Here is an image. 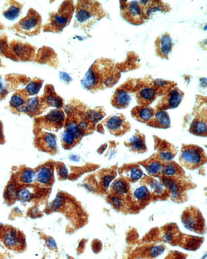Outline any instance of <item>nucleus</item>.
I'll list each match as a JSON object with an SVG mask.
<instances>
[{
    "label": "nucleus",
    "mask_w": 207,
    "mask_h": 259,
    "mask_svg": "<svg viewBox=\"0 0 207 259\" xmlns=\"http://www.w3.org/2000/svg\"><path fill=\"white\" fill-rule=\"evenodd\" d=\"M42 142V148L45 151L53 153L57 150V142L54 135L46 134Z\"/></svg>",
    "instance_id": "obj_34"
},
{
    "label": "nucleus",
    "mask_w": 207,
    "mask_h": 259,
    "mask_svg": "<svg viewBox=\"0 0 207 259\" xmlns=\"http://www.w3.org/2000/svg\"><path fill=\"white\" fill-rule=\"evenodd\" d=\"M206 162V154L198 146L183 144L179 156L181 166L189 170H195Z\"/></svg>",
    "instance_id": "obj_4"
},
{
    "label": "nucleus",
    "mask_w": 207,
    "mask_h": 259,
    "mask_svg": "<svg viewBox=\"0 0 207 259\" xmlns=\"http://www.w3.org/2000/svg\"><path fill=\"white\" fill-rule=\"evenodd\" d=\"M161 174L167 176L180 177L184 174V170L174 162L162 164Z\"/></svg>",
    "instance_id": "obj_28"
},
{
    "label": "nucleus",
    "mask_w": 207,
    "mask_h": 259,
    "mask_svg": "<svg viewBox=\"0 0 207 259\" xmlns=\"http://www.w3.org/2000/svg\"><path fill=\"white\" fill-rule=\"evenodd\" d=\"M0 55L15 61H18L8 43L6 36L0 37Z\"/></svg>",
    "instance_id": "obj_35"
},
{
    "label": "nucleus",
    "mask_w": 207,
    "mask_h": 259,
    "mask_svg": "<svg viewBox=\"0 0 207 259\" xmlns=\"http://www.w3.org/2000/svg\"><path fill=\"white\" fill-rule=\"evenodd\" d=\"M120 2V14L127 22L138 26L144 24L148 20L138 2Z\"/></svg>",
    "instance_id": "obj_8"
},
{
    "label": "nucleus",
    "mask_w": 207,
    "mask_h": 259,
    "mask_svg": "<svg viewBox=\"0 0 207 259\" xmlns=\"http://www.w3.org/2000/svg\"><path fill=\"white\" fill-rule=\"evenodd\" d=\"M130 188L131 186L129 182L123 178H118L111 186V194L125 197L128 195Z\"/></svg>",
    "instance_id": "obj_23"
},
{
    "label": "nucleus",
    "mask_w": 207,
    "mask_h": 259,
    "mask_svg": "<svg viewBox=\"0 0 207 259\" xmlns=\"http://www.w3.org/2000/svg\"><path fill=\"white\" fill-rule=\"evenodd\" d=\"M42 27L41 15L34 9L30 8L25 18L12 27V29L25 36H32L40 34Z\"/></svg>",
    "instance_id": "obj_5"
},
{
    "label": "nucleus",
    "mask_w": 207,
    "mask_h": 259,
    "mask_svg": "<svg viewBox=\"0 0 207 259\" xmlns=\"http://www.w3.org/2000/svg\"><path fill=\"white\" fill-rule=\"evenodd\" d=\"M155 114V110L149 106H137L131 110V115L136 120L147 124Z\"/></svg>",
    "instance_id": "obj_16"
},
{
    "label": "nucleus",
    "mask_w": 207,
    "mask_h": 259,
    "mask_svg": "<svg viewBox=\"0 0 207 259\" xmlns=\"http://www.w3.org/2000/svg\"><path fill=\"white\" fill-rule=\"evenodd\" d=\"M43 82V80L40 79L33 80L28 84L25 90L29 96L36 95L40 90Z\"/></svg>",
    "instance_id": "obj_36"
},
{
    "label": "nucleus",
    "mask_w": 207,
    "mask_h": 259,
    "mask_svg": "<svg viewBox=\"0 0 207 259\" xmlns=\"http://www.w3.org/2000/svg\"><path fill=\"white\" fill-rule=\"evenodd\" d=\"M117 176V172L110 169H104L100 172L99 183L101 186L105 190H107L109 184Z\"/></svg>",
    "instance_id": "obj_31"
},
{
    "label": "nucleus",
    "mask_w": 207,
    "mask_h": 259,
    "mask_svg": "<svg viewBox=\"0 0 207 259\" xmlns=\"http://www.w3.org/2000/svg\"><path fill=\"white\" fill-rule=\"evenodd\" d=\"M3 26L1 24H0V30L2 28Z\"/></svg>",
    "instance_id": "obj_49"
},
{
    "label": "nucleus",
    "mask_w": 207,
    "mask_h": 259,
    "mask_svg": "<svg viewBox=\"0 0 207 259\" xmlns=\"http://www.w3.org/2000/svg\"><path fill=\"white\" fill-rule=\"evenodd\" d=\"M124 144L129 150L136 154H144L147 151L145 136L137 132L132 138L125 141Z\"/></svg>",
    "instance_id": "obj_15"
},
{
    "label": "nucleus",
    "mask_w": 207,
    "mask_h": 259,
    "mask_svg": "<svg viewBox=\"0 0 207 259\" xmlns=\"http://www.w3.org/2000/svg\"><path fill=\"white\" fill-rule=\"evenodd\" d=\"M78 138L75 135L70 131L67 130L64 132L62 136V142L65 146L70 148L72 147L76 143Z\"/></svg>",
    "instance_id": "obj_38"
},
{
    "label": "nucleus",
    "mask_w": 207,
    "mask_h": 259,
    "mask_svg": "<svg viewBox=\"0 0 207 259\" xmlns=\"http://www.w3.org/2000/svg\"><path fill=\"white\" fill-rule=\"evenodd\" d=\"M36 180L43 186H49L53 180V172L51 167L45 166L40 168L36 174Z\"/></svg>",
    "instance_id": "obj_29"
},
{
    "label": "nucleus",
    "mask_w": 207,
    "mask_h": 259,
    "mask_svg": "<svg viewBox=\"0 0 207 259\" xmlns=\"http://www.w3.org/2000/svg\"><path fill=\"white\" fill-rule=\"evenodd\" d=\"M67 130L75 135L78 138H80L83 134V132L74 122L70 123L68 126Z\"/></svg>",
    "instance_id": "obj_41"
},
{
    "label": "nucleus",
    "mask_w": 207,
    "mask_h": 259,
    "mask_svg": "<svg viewBox=\"0 0 207 259\" xmlns=\"http://www.w3.org/2000/svg\"><path fill=\"white\" fill-rule=\"evenodd\" d=\"M9 6L3 12V14L8 20H14L19 17L23 6L18 2L11 1L9 2Z\"/></svg>",
    "instance_id": "obj_30"
},
{
    "label": "nucleus",
    "mask_w": 207,
    "mask_h": 259,
    "mask_svg": "<svg viewBox=\"0 0 207 259\" xmlns=\"http://www.w3.org/2000/svg\"><path fill=\"white\" fill-rule=\"evenodd\" d=\"M103 123L110 133L116 136H123L131 129L130 122L121 114L109 116L104 121Z\"/></svg>",
    "instance_id": "obj_9"
},
{
    "label": "nucleus",
    "mask_w": 207,
    "mask_h": 259,
    "mask_svg": "<svg viewBox=\"0 0 207 259\" xmlns=\"http://www.w3.org/2000/svg\"><path fill=\"white\" fill-rule=\"evenodd\" d=\"M181 219L187 230L200 235L205 234V220L200 210L196 206H191L186 208L182 214Z\"/></svg>",
    "instance_id": "obj_6"
},
{
    "label": "nucleus",
    "mask_w": 207,
    "mask_h": 259,
    "mask_svg": "<svg viewBox=\"0 0 207 259\" xmlns=\"http://www.w3.org/2000/svg\"><path fill=\"white\" fill-rule=\"evenodd\" d=\"M189 132L194 135L199 136H206L207 124L206 115L197 116L190 124Z\"/></svg>",
    "instance_id": "obj_20"
},
{
    "label": "nucleus",
    "mask_w": 207,
    "mask_h": 259,
    "mask_svg": "<svg viewBox=\"0 0 207 259\" xmlns=\"http://www.w3.org/2000/svg\"><path fill=\"white\" fill-rule=\"evenodd\" d=\"M46 88L43 102L49 106H54L58 108L63 106L62 99L54 91V89L48 86Z\"/></svg>",
    "instance_id": "obj_26"
},
{
    "label": "nucleus",
    "mask_w": 207,
    "mask_h": 259,
    "mask_svg": "<svg viewBox=\"0 0 207 259\" xmlns=\"http://www.w3.org/2000/svg\"><path fill=\"white\" fill-rule=\"evenodd\" d=\"M131 101L130 94L121 88H118L112 96L111 104L117 109H124L128 107Z\"/></svg>",
    "instance_id": "obj_18"
},
{
    "label": "nucleus",
    "mask_w": 207,
    "mask_h": 259,
    "mask_svg": "<svg viewBox=\"0 0 207 259\" xmlns=\"http://www.w3.org/2000/svg\"><path fill=\"white\" fill-rule=\"evenodd\" d=\"M0 63H1V62H0Z\"/></svg>",
    "instance_id": "obj_50"
},
{
    "label": "nucleus",
    "mask_w": 207,
    "mask_h": 259,
    "mask_svg": "<svg viewBox=\"0 0 207 259\" xmlns=\"http://www.w3.org/2000/svg\"><path fill=\"white\" fill-rule=\"evenodd\" d=\"M9 86L7 80H4L0 74V101L4 100L9 92Z\"/></svg>",
    "instance_id": "obj_39"
},
{
    "label": "nucleus",
    "mask_w": 207,
    "mask_h": 259,
    "mask_svg": "<svg viewBox=\"0 0 207 259\" xmlns=\"http://www.w3.org/2000/svg\"><path fill=\"white\" fill-rule=\"evenodd\" d=\"M204 241L202 237L191 236L183 234V239L180 246L189 251H196L200 248Z\"/></svg>",
    "instance_id": "obj_24"
},
{
    "label": "nucleus",
    "mask_w": 207,
    "mask_h": 259,
    "mask_svg": "<svg viewBox=\"0 0 207 259\" xmlns=\"http://www.w3.org/2000/svg\"><path fill=\"white\" fill-rule=\"evenodd\" d=\"M10 46L18 60L31 61L35 56L36 48L27 42L13 40L10 42Z\"/></svg>",
    "instance_id": "obj_11"
},
{
    "label": "nucleus",
    "mask_w": 207,
    "mask_h": 259,
    "mask_svg": "<svg viewBox=\"0 0 207 259\" xmlns=\"http://www.w3.org/2000/svg\"><path fill=\"white\" fill-rule=\"evenodd\" d=\"M29 96L25 90L15 92L11 99L10 106L12 109L20 112H24Z\"/></svg>",
    "instance_id": "obj_22"
},
{
    "label": "nucleus",
    "mask_w": 207,
    "mask_h": 259,
    "mask_svg": "<svg viewBox=\"0 0 207 259\" xmlns=\"http://www.w3.org/2000/svg\"><path fill=\"white\" fill-rule=\"evenodd\" d=\"M35 172L31 170H25L20 175V181L23 184H29L34 182Z\"/></svg>",
    "instance_id": "obj_37"
},
{
    "label": "nucleus",
    "mask_w": 207,
    "mask_h": 259,
    "mask_svg": "<svg viewBox=\"0 0 207 259\" xmlns=\"http://www.w3.org/2000/svg\"><path fill=\"white\" fill-rule=\"evenodd\" d=\"M102 248V244L100 240H93L92 244V248L93 251L95 253H99L101 252Z\"/></svg>",
    "instance_id": "obj_43"
},
{
    "label": "nucleus",
    "mask_w": 207,
    "mask_h": 259,
    "mask_svg": "<svg viewBox=\"0 0 207 259\" xmlns=\"http://www.w3.org/2000/svg\"><path fill=\"white\" fill-rule=\"evenodd\" d=\"M59 176L63 179H67L68 176V172L66 166H62L60 168L59 170Z\"/></svg>",
    "instance_id": "obj_45"
},
{
    "label": "nucleus",
    "mask_w": 207,
    "mask_h": 259,
    "mask_svg": "<svg viewBox=\"0 0 207 259\" xmlns=\"http://www.w3.org/2000/svg\"><path fill=\"white\" fill-rule=\"evenodd\" d=\"M75 9L74 26L84 30L89 29L107 15L100 3L96 1H78Z\"/></svg>",
    "instance_id": "obj_2"
},
{
    "label": "nucleus",
    "mask_w": 207,
    "mask_h": 259,
    "mask_svg": "<svg viewBox=\"0 0 207 259\" xmlns=\"http://www.w3.org/2000/svg\"><path fill=\"white\" fill-rule=\"evenodd\" d=\"M43 104L42 99L39 97L31 98L27 101L24 112L32 116L36 115L42 109Z\"/></svg>",
    "instance_id": "obj_32"
},
{
    "label": "nucleus",
    "mask_w": 207,
    "mask_h": 259,
    "mask_svg": "<svg viewBox=\"0 0 207 259\" xmlns=\"http://www.w3.org/2000/svg\"><path fill=\"white\" fill-rule=\"evenodd\" d=\"M74 10L73 1L63 2L57 12L50 14L49 21L44 26V32L60 33L70 24Z\"/></svg>",
    "instance_id": "obj_3"
},
{
    "label": "nucleus",
    "mask_w": 207,
    "mask_h": 259,
    "mask_svg": "<svg viewBox=\"0 0 207 259\" xmlns=\"http://www.w3.org/2000/svg\"><path fill=\"white\" fill-rule=\"evenodd\" d=\"M158 146L157 153L153 156L162 164L171 161L176 156L177 148L168 142H161Z\"/></svg>",
    "instance_id": "obj_13"
},
{
    "label": "nucleus",
    "mask_w": 207,
    "mask_h": 259,
    "mask_svg": "<svg viewBox=\"0 0 207 259\" xmlns=\"http://www.w3.org/2000/svg\"><path fill=\"white\" fill-rule=\"evenodd\" d=\"M45 118L47 122L59 126L65 120L66 116L61 110L56 109L52 110Z\"/></svg>",
    "instance_id": "obj_33"
},
{
    "label": "nucleus",
    "mask_w": 207,
    "mask_h": 259,
    "mask_svg": "<svg viewBox=\"0 0 207 259\" xmlns=\"http://www.w3.org/2000/svg\"><path fill=\"white\" fill-rule=\"evenodd\" d=\"M138 2L148 19L149 16L155 12L164 11L166 12L169 10V6L161 1H141Z\"/></svg>",
    "instance_id": "obj_21"
},
{
    "label": "nucleus",
    "mask_w": 207,
    "mask_h": 259,
    "mask_svg": "<svg viewBox=\"0 0 207 259\" xmlns=\"http://www.w3.org/2000/svg\"><path fill=\"white\" fill-rule=\"evenodd\" d=\"M111 203L115 206L116 208H122L125 204V197L114 195L111 194L109 196Z\"/></svg>",
    "instance_id": "obj_40"
},
{
    "label": "nucleus",
    "mask_w": 207,
    "mask_h": 259,
    "mask_svg": "<svg viewBox=\"0 0 207 259\" xmlns=\"http://www.w3.org/2000/svg\"><path fill=\"white\" fill-rule=\"evenodd\" d=\"M79 128L81 130L82 132L86 130L89 127V124L88 122L85 121H81L78 123L77 125Z\"/></svg>",
    "instance_id": "obj_46"
},
{
    "label": "nucleus",
    "mask_w": 207,
    "mask_h": 259,
    "mask_svg": "<svg viewBox=\"0 0 207 259\" xmlns=\"http://www.w3.org/2000/svg\"><path fill=\"white\" fill-rule=\"evenodd\" d=\"M150 182L151 184L150 187L153 192L156 194H160L163 192V187L157 181L152 180Z\"/></svg>",
    "instance_id": "obj_42"
},
{
    "label": "nucleus",
    "mask_w": 207,
    "mask_h": 259,
    "mask_svg": "<svg viewBox=\"0 0 207 259\" xmlns=\"http://www.w3.org/2000/svg\"><path fill=\"white\" fill-rule=\"evenodd\" d=\"M60 78L63 79L65 82H70L71 80H72V78L70 77V76L66 73L61 72L60 74Z\"/></svg>",
    "instance_id": "obj_47"
},
{
    "label": "nucleus",
    "mask_w": 207,
    "mask_h": 259,
    "mask_svg": "<svg viewBox=\"0 0 207 259\" xmlns=\"http://www.w3.org/2000/svg\"><path fill=\"white\" fill-rule=\"evenodd\" d=\"M157 89L153 87L142 88L136 94V100L139 105L149 106L156 100Z\"/></svg>",
    "instance_id": "obj_17"
},
{
    "label": "nucleus",
    "mask_w": 207,
    "mask_h": 259,
    "mask_svg": "<svg viewBox=\"0 0 207 259\" xmlns=\"http://www.w3.org/2000/svg\"><path fill=\"white\" fill-rule=\"evenodd\" d=\"M119 77L120 74L112 60L98 59L92 64L82 84L85 89L94 91L114 86Z\"/></svg>",
    "instance_id": "obj_1"
},
{
    "label": "nucleus",
    "mask_w": 207,
    "mask_h": 259,
    "mask_svg": "<svg viewBox=\"0 0 207 259\" xmlns=\"http://www.w3.org/2000/svg\"><path fill=\"white\" fill-rule=\"evenodd\" d=\"M0 240L9 250L22 251L26 247L24 234L13 226L5 225L0 228Z\"/></svg>",
    "instance_id": "obj_7"
},
{
    "label": "nucleus",
    "mask_w": 207,
    "mask_h": 259,
    "mask_svg": "<svg viewBox=\"0 0 207 259\" xmlns=\"http://www.w3.org/2000/svg\"><path fill=\"white\" fill-rule=\"evenodd\" d=\"M19 198L23 200H28L31 198V194L27 190H23L19 193Z\"/></svg>",
    "instance_id": "obj_44"
},
{
    "label": "nucleus",
    "mask_w": 207,
    "mask_h": 259,
    "mask_svg": "<svg viewBox=\"0 0 207 259\" xmlns=\"http://www.w3.org/2000/svg\"><path fill=\"white\" fill-rule=\"evenodd\" d=\"M184 92L178 88L167 91L155 106L157 111L165 110L177 108L182 101Z\"/></svg>",
    "instance_id": "obj_10"
},
{
    "label": "nucleus",
    "mask_w": 207,
    "mask_h": 259,
    "mask_svg": "<svg viewBox=\"0 0 207 259\" xmlns=\"http://www.w3.org/2000/svg\"><path fill=\"white\" fill-rule=\"evenodd\" d=\"M140 164L144 166L148 174L150 175H160L161 174L162 163L153 156L142 162Z\"/></svg>",
    "instance_id": "obj_25"
},
{
    "label": "nucleus",
    "mask_w": 207,
    "mask_h": 259,
    "mask_svg": "<svg viewBox=\"0 0 207 259\" xmlns=\"http://www.w3.org/2000/svg\"><path fill=\"white\" fill-rule=\"evenodd\" d=\"M155 51L157 56L163 60H168L173 43L169 34L164 33L158 36L155 40Z\"/></svg>",
    "instance_id": "obj_12"
},
{
    "label": "nucleus",
    "mask_w": 207,
    "mask_h": 259,
    "mask_svg": "<svg viewBox=\"0 0 207 259\" xmlns=\"http://www.w3.org/2000/svg\"><path fill=\"white\" fill-rule=\"evenodd\" d=\"M148 126L157 128H168L170 126V120L168 112L165 110L155 112L153 118L146 124Z\"/></svg>",
    "instance_id": "obj_19"
},
{
    "label": "nucleus",
    "mask_w": 207,
    "mask_h": 259,
    "mask_svg": "<svg viewBox=\"0 0 207 259\" xmlns=\"http://www.w3.org/2000/svg\"><path fill=\"white\" fill-rule=\"evenodd\" d=\"M118 172L122 178L131 182H137L143 175L140 166L137 164H125L120 168Z\"/></svg>",
    "instance_id": "obj_14"
},
{
    "label": "nucleus",
    "mask_w": 207,
    "mask_h": 259,
    "mask_svg": "<svg viewBox=\"0 0 207 259\" xmlns=\"http://www.w3.org/2000/svg\"><path fill=\"white\" fill-rule=\"evenodd\" d=\"M133 200L141 206L148 204L151 200V194L148 188L143 186L137 188L134 192Z\"/></svg>",
    "instance_id": "obj_27"
},
{
    "label": "nucleus",
    "mask_w": 207,
    "mask_h": 259,
    "mask_svg": "<svg viewBox=\"0 0 207 259\" xmlns=\"http://www.w3.org/2000/svg\"><path fill=\"white\" fill-rule=\"evenodd\" d=\"M4 140V136L3 132V126L2 122L0 121V142H2Z\"/></svg>",
    "instance_id": "obj_48"
}]
</instances>
